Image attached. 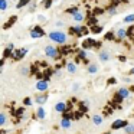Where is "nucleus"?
I'll return each mask as SVG.
<instances>
[{"label": "nucleus", "instance_id": "1", "mask_svg": "<svg viewBox=\"0 0 134 134\" xmlns=\"http://www.w3.org/2000/svg\"><path fill=\"white\" fill-rule=\"evenodd\" d=\"M48 36H49L51 41H53L55 43H59V45H64L68 42V35L65 32H62V30H53Z\"/></svg>", "mask_w": 134, "mask_h": 134}, {"label": "nucleus", "instance_id": "2", "mask_svg": "<svg viewBox=\"0 0 134 134\" xmlns=\"http://www.w3.org/2000/svg\"><path fill=\"white\" fill-rule=\"evenodd\" d=\"M45 55H46L48 58H51V59H58L59 52H58V49H56L55 46L46 45V46H45Z\"/></svg>", "mask_w": 134, "mask_h": 134}, {"label": "nucleus", "instance_id": "3", "mask_svg": "<svg viewBox=\"0 0 134 134\" xmlns=\"http://www.w3.org/2000/svg\"><path fill=\"white\" fill-rule=\"evenodd\" d=\"M48 88H49V82H48L46 79H39V81L36 82V90L41 91V92L48 91Z\"/></svg>", "mask_w": 134, "mask_h": 134}, {"label": "nucleus", "instance_id": "4", "mask_svg": "<svg viewBox=\"0 0 134 134\" xmlns=\"http://www.w3.org/2000/svg\"><path fill=\"white\" fill-rule=\"evenodd\" d=\"M98 58H99V61H101V62H108V61H110V58H111L110 51H108V49H101L98 52Z\"/></svg>", "mask_w": 134, "mask_h": 134}, {"label": "nucleus", "instance_id": "5", "mask_svg": "<svg viewBox=\"0 0 134 134\" xmlns=\"http://www.w3.org/2000/svg\"><path fill=\"white\" fill-rule=\"evenodd\" d=\"M46 101H48V94L46 92H41V94H38V95H35V102L36 104L43 105V104H46Z\"/></svg>", "mask_w": 134, "mask_h": 134}, {"label": "nucleus", "instance_id": "6", "mask_svg": "<svg viewBox=\"0 0 134 134\" xmlns=\"http://www.w3.org/2000/svg\"><path fill=\"white\" fill-rule=\"evenodd\" d=\"M130 95L131 94H130V90H128V88H120V90L117 91V98L118 99H125Z\"/></svg>", "mask_w": 134, "mask_h": 134}, {"label": "nucleus", "instance_id": "7", "mask_svg": "<svg viewBox=\"0 0 134 134\" xmlns=\"http://www.w3.org/2000/svg\"><path fill=\"white\" fill-rule=\"evenodd\" d=\"M128 122L124 121V120H115V121L111 124V130H120V128H124Z\"/></svg>", "mask_w": 134, "mask_h": 134}, {"label": "nucleus", "instance_id": "8", "mask_svg": "<svg viewBox=\"0 0 134 134\" xmlns=\"http://www.w3.org/2000/svg\"><path fill=\"white\" fill-rule=\"evenodd\" d=\"M43 35H45V33H43V30H42L39 26H35V29H32V30H30V36H32V38L39 39V38H42Z\"/></svg>", "mask_w": 134, "mask_h": 134}, {"label": "nucleus", "instance_id": "9", "mask_svg": "<svg viewBox=\"0 0 134 134\" xmlns=\"http://www.w3.org/2000/svg\"><path fill=\"white\" fill-rule=\"evenodd\" d=\"M66 108H68V104H66V102H64V101L55 104V111H58V113H62V114H64L65 111H66Z\"/></svg>", "mask_w": 134, "mask_h": 134}, {"label": "nucleus", "instance_id": "10", "mask_svg": "<svg viewBox=\"0 0 134 134\" xmlns=\"http://www.w3.org/2000/svg\"><path fill=\"white\" fill-rule=\"evenodd\" d=\"M71 124H72V121H71V118H68V117H64V118L61 120V122H59V125H61L64 130H68V128L71 127Z\"/></svg>", "mask_w": 134, "mask_h": 134}, {"label": "nucleus", "instance_id": "11", "mask_svg": "<svg viewBox=\"0 0 134 134\" xmlns=\"http://www.w3.org/2000/svg\"><path fill=\"white\" fill-rule=\"evenodd\" d=\"M102 121H104V118H102L101 114H94V115H92V122L95 125H101Z\"/></svg>", "mask_w": 134, "mask_h": 134}, {"label": "nucleus", "instance_id": "12", "mask_svg": "<svg viewBox=\"0 0 134 134\" xmlns=\"http://www.w3.org/2000/svg\"><path fill=\"white\" fill-rule=\"evenodd\" d=\"M72 19L75 22H82L85 19V15H84V12H81V10H78V12L75 13V15L72 16Z\"/></svg>", "mask_w": 134, "mask_h": 134}, {"label": "nucleus", "instance_id": "13", "mask_svg": "<svg viewBox=\"0 0 134 134\" xmlns=\"http://www.w3.org/2000/svg\"><path fill=\"white\" fill-rule=\"evenodd\" d=\"M66 71L71 74V75L76 74V65L74 64V62H68V64H66Z\"/></svg>", "mask_w": 134, "mask_h": 134}, {"label": "nucleus", "instance_id": "14", "mask_svg": "<svg viewBox=\"0 0 134 134\" xmlns=\"http://www.w3.org/2000/svg\"><path fill=\"white\" fill-rule=\"evenodd\" d=\"M25 55H26V49H20V51H16V52L13 53V58H15L16 61H19V59H22Z\"/></svg>", "mask_w": 134, "mask_h": 134}, {"label": "nucleus", "instance_id": "15", "mask_svg": "<svg viewBox=\"0 0 134 134\" xmlns=\"http://www.w3.org/2000/svg\"><path fill=\"white\" fill-rule=\"evenodd\" d=\"M36 117H38L39 120H43L45 117H46V111L43 110V107H42V105L38 108V110H36Z\"/></svg>", "mask_w": 134, "mask_h": 134}, {"label": "nucleus", "instance_id": "16", "mask_svg": "<svg viewBox=\"0 0 134 134\" xmlns=\"http://www.w3.org/2000/svg\"><path fill=\"white\" fill-rule=\"evenodd\" d=\"M19 72H20V75L23 76H27L30 74V69H29V65H23V66L19 68Z\"/></svg>", "mask_w": 134, "mask_h": 134}, {"label": "nucleus", "instance_id": "17", "mask_svg": "<svg viewBox=\"0 0 134 134\" xmlns=\"http://www.w3.org/2000/svg\"><path fill=\"white\" fill-rule=\"evenodd\" d=\"M6 124H7V114L3 111L0 114V127H6Z\"/></svg>", "mask_w": 134, "mask_h": 134}, {"label": "nucleus", "instance_id": "18", "mask_svg": "<svg viewBox=\"0 0 134 134\" xmlns=\"http://www.w3.org/2000/svg\"><path fill=\"white\" fill-rule=\"evenodd\" d=\"M98 72V65L97 64H90L88 65V74H97Z\"/></svg>", "mask_w": 134, "mask_h": 134}, {"label": "nucleus", "instance_id": "19", "mask_svg": "<svg viewBox=\"0 0 134 134\" xmlns=\"http://www.w3.org/2000/svg\"><path fill=\"white\" fill-rule=\"evenodd\" d=\"M124 133L125 134H134V124H127L124 127Z\"/></svg>", "mask_w": 134, "mask_h": 134}, {"label": "nucleus", "instance_id": "20", "mask_svg": "<svg viewBox=\"0 0 134 134\" xmlns=\"http://www.w3.org/2000/svg\"><path fill=\"white\" fill-rule=\"evenodd\" d=\"M115 36L118 39H124L125 36H127V30H125V29H118V32L115 33Z\"/></svg>", "mask_w": 134, "mask_h": 134}, {"label": "nucleus", "instance_id": "21", "mask_svg": "<svg viewBox=\"0 0 134 134\" xmlns=\"http://www.w3.org/2000/svg\"><path fill=\"white\" fill-rule=\"evenodd\" d=\"M16 20H18V18H16V16H13L12 19H9V22H7V23L4 25L3 27H4V29H9L10 26H13V25H15V22H16Z\"/></svg>", "mask_w": 134, "mask_h": 134}, {"label": "nucleus", "instance_id": "22", "mask_svg": "<svg viewBox=\"0 0 134 134\" xmlns=\"http://www.w3.org/2000/svg\"><path fill=\"white\" fill-rule=\"evenodd\" d=\"M6 9H7V0H0V10L6 12Z\"/></svg>", "mask_w": 134, "mask_h": 134}, {"label": "nucleus", "instance_id": "23", "mask_svg": "<svg viewBox=\"0 0 134 134\" xmlns=\"http://www.w3.org/2000/svg\"><path fill=\"white\" fill-rule=\"evenodd\" d=\"M30 2H32V0H20V2L18 3V9H22L23 6H26V4H29Z\"/></svg>", "mask_w": 134, "mask_h": 134}, {"label": "nucleus", "instance_id": "24", "mask_svg": "<svg viewBox=\"0 0 134 134\" xmlns=\"http://www.w3.org/2000/svg\"><path fill=\"white\" fill-rule=\"evenodd\" d=\"M124 22L125 23H131V22H134V15H128L124 18Z\"/></svg>", "mask_w": 134, "mask_h": 134}, {"label": "nucleus", "instance_id": "25", "mask_svg": "<svg viewBox=\"0 0 134 134\" xmlns=\"http://www.w3.org/2000/svg\"><path fill=\"white\" fill-rule=\"evenodd\" d=\"M23 105H25V107H29V105H32V98L26 97V98L23 99Z\"/></svg>", "mask_w": 134, "mask_h": 134}, {"label": "nucleus", "instance_id": "26", "mask_svg": "<svg viewBox=\"0 0 134 134\" xmlns=\"http://www.w3.org/2000/svg\"><path fill=\"white\" fill-rule=\"evenodd\" d=\"M76 12H78V9H76V7H71V9H68V10H66V13H69V15H72V16L75 15Z\"/></svg>", "mask_w": 134, "mask_h": 134}, {"label": "nucleus", "instance_id": "27", "mask_svg": "<svg viewBox=\"0 0 134 134\" xmlns=\"http://www.w3.org/2000/svg\"><path fill=\"white\" fill-rule=\"evenodd\" d=\"M78 58L79 59H85L87 58V52H85V51H81V52L78 53Z\"/></svg>", "mask_w": 134, "mask_h": 134}, {"label": "nucleus", "instance_id": "28", "mask_svg": "<svg viewBox=\"0 0 134 134\" xmlns=\"http://www.w3.org/2000/svg\"><path fill=\"white\" fill-rule=\"evenodd\" d=\"M33 9H36V3H35V2H30V4H29V10L32 12Z\"/></svg>", "mask_w": 134, "mask_h": 134}, {"label": "nucleus", "instance_id": "29", "mask_svg": "<svg viewBox=\"0 0 134 134\" xmlns=\"http://www.w3.org/2000/svg\"><path fill=\"white\" fill-rule=\"evenodd\" d=\"M52 6V0H46L45 2V9H48V7H51Z\"/></svg>", "mask_w": 134, "mask_h": 134}, {"label": "nucleus", "instance_id": "30", "mask_svg": "<svg viewBox=\"0 0 134 134\" xmlns=\"http://www.w3.org/2000/svg\"><path fill=\"white\" fill-rule=\"evenodd\" d=\"M115 13H117V9H114V7H113V9L108 10V15H110V16H114Z\"/></svg>", "mask_w": 134, "mask_h": 134}, {"label": "nucleus", "instance_id": "31", "mask_svg": "<svg viewBox=\"0 0 134 134\" xmlns=\"http://www.w3.org/2000/svg\"><path fill=\"white\" fill-rule=\"evenodd\" d=\"M72 90H74V92H76V91L79 90V85L78 84H74V87H72Z\"/></svg>", "mask_w": 134, "mask_h": 134}, {"label": "nucleus", "instance_id": "32", "mask_svg": "<svg viewBox=\"0 0 134 134\" xmlns=\"http://www.w3.org/2000/svg\"><path fill=\"white\" fill-rule=\"evenodd\" d=\"M130 75H134V68H133V69H130Z\"/></svg>", "mask_w": 134, "mask_h": 134}, {"label": "nucleus", "instance_id": "33", "mask_svg": "<svg viewBox=\"0 0 134 134\" xmlns=\"http://www.w3.org/2000/svg\"><path fill=\"white\" fill-rule=\"evenodd\" d=\"M104 134H111V133H110V131H107V133H104Z\"/></svg>", "mask_w": 134, "mask_h": 134}, {"label": "nucleus", "instance_id": "34", "mask_svg": "<svg viewBox=\"0 0 134 134\" xmlns=\"http://www.w3.org/2000/svg\"><path fill=\"white\" fill-rule=\"evenodd\" d=\"M133 56H134V52H133Z\"/></svg>", "mask_w": 134, "mask_h": 134}]
</instances>
